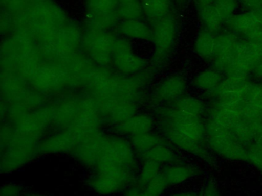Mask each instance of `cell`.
<instances>
[{
    "label": "cell",
    "mask_w": 262,
    "mask_h": 196,
    "mask_svg": "<svg viewBox=\"0 0 262 196\" xmlns=\"http://www.w3.org/2000/svg\"><path fill=\"white\" fill-rule=\"evenodd\" d=\"M113 62L119 71L127 75L138 73L145 66V61L136 55L131 44L122 38H116Z\"/></svg>",
    "instance_id": "cell-7"
},
{
    "label": "cell",
    "mask_w": 262,
    "mask_h": 196,
    "mask_svg": "<svg viewBox=\"0 0 262 196\" xmlns=\"http://www.w3.org/2000/svg\"><path fill=\"white\" fill-rule=\"evenodd\" d=\"M3 8L5 12L13 15H19L27 10L30 6L29 0H1Z\"/></svg>",
    "instance_id": "cell-30"
},
{
    "label": "cell",
    "mask_w": 262,
    "mask_h": 196,
    "mask_svg": "<svg viewBox=\"0 0 262 196\" xmlns=\"http://www.w3.org/2000/svg\"><path fill=\"white\" fill-rule=\"evenodd\" d=\"M244 103L262 111V84H250Z\"/></svg>",
    "instance_id": "cell-27"
},
{
    "label": "cell",
    "mask_w": 262,
    "mask_h": 196,
    "mask_svg": "<svg viewBox=\"0 0 262 196\" xmlns=\"http://www.w3.org/2000/svg\"><path fill=\"white\" fill-rule=\"evenodd\" d=\"M198 173L197 168L191 165H176L167 167L162 173L168 185H176L194 177Z\"/></svg>",
    "instance_id": "cell-19"
},
{
    "label": "cell",
    "mask_w": 262,
    "mask_h": 196,
    "mask_svg": "<svg viewBox=\"0 0 262 196\" xmlns=\"http://www.w3.org/2000/svg\"><path fill=\"white\" fill-rule=\"evenodd\" d=\"M237 6L236 0H215L213 3V6L224 21H226L233 16Z\"/></svg>",
    "instance_id": "cell-28"
},
{
    "label": "cell",
    "mask_w": 262,
    "mask_h": 196,
    "mask_svg": "<svg viewBox=\"0 0 262 196\" xmlns=\"http://www.w3.org/2000/svg\"><path fill=\"white\" fill-rule=\"evenodd\" d=\"M199 15L206 30L215 33L220 30L224 21L221 18L213 5L200 6Z\"/></svg>",
    "instance_id": "cell-22"
},
{
    "label": "cell",
    "mask_w": 262,
    "mask_h": 196,
    "mask_svg": "<svg viewBox=\"0 0 262 196\" xmlns=\"http://www.w3.org/2000/svg\"><path fill=\"white\" fill-rule=\"evenodd\" d=\"M160 173V164L154 161L145 159L141 168L140 173L136 180V186L141 188H145Z\"/></svg>",
    "instance_id": "cell-25"
},
{
    "label": "cell",
    "mask_w": 262,
    "mask_h": 196,
    "mask_svg": "<svg viewBox=\"0 0 262 196\" xmlns=\"http://www.w3.org/2000/svg\"><path fill=\"white\" fill-rule=\"evenodd\" d=\"M214 1H215V0H196L199 7H200V6H210V5H213Z\"/></svg>",
    "instance_id": "cell-36"
},
{
    "label": "cell",
    "mask_w": 262,
    "mask_h": 196,
    "mask_svg": "<svg viewBox=\"0 0 262 196\" xmlns=\"http://www.w3.org/2000/svg\"><path fill=\"white\" fill-rule=\"evenodd\" d=\"M173 108L188 114L201 116L205 110V105L202 101L197 98L185 96L174 101Z\"/></svg>",
    "instance_id": "cell-24"
},
{
    "label": "cell",
    "mask_w": 262,
    "mask_h": 196,
    "mask_svg": "<svg viewBox=\"0 0 262 196\" xmlns=\"http://www.w3.org/2000/svg\"><path fill=\"white\" fill-rule=\"evenodd\" d=\"M242 105L225 104L217 101L211 110L210 120L231 130L242 119Z\"/></svg>",
    "instance_id": "cell-12"
},
{
    "label": "cell",
    "mask_w": 262,
    "mask_h": 196,
    "mask_svg": "<svg viewBox=\"0 0 262 196\" xmlns=\"http://www.w3.org/2000/svg\"><path fill=\"white\" fill-rule=\"evenodd\" d=\"M152 38L156 48V59L159 61L166 56L172 47L176 36L177 24L174 16L167 15L165 18L156 21L153 24Z\"/></svg>",
    "instance_id": "cell-6"
},
{
    "label": "cell",
    "mask_w": 262,
    "mask_h": 196,
    "mask_svg": "<svg viewBox=\"0 0 262 196\" xmlns=\"http://www.w3.org/2000/svg\"><path fill=\"white\" fill-rule=\"evenodd\" d=\"M248 160L262 172V145L258 142H253L248 146Z\"/></svg>",
    "instance_id": "cell-31"
},
{
    "label": "cell",
    "mask_w": 262,
    "mask_h": 196,
    "mask_svg": "<svg viewBox=\"0 0 262 196\" xmlns=\"http://www.w3.org/2000/svg\"><path fill=\"white\" fill-rule=\"evenodd\" d=\"M239 42L240 40L235 33L228 32L217 36V47L214 57V69L228 73L234 64Z\"/></svg>",
    "instance_id": "cell-8"
},
{
    "label": "cell",
    "mask_w": 262,
    "mask_h": 196,
    "mask_svg": "<svg viewBox=\"0 0 262 196\" xmlns=\"http://www.w3.org/2000/svg\"><path fill=\"white\" fill-rule=\"evenodd\" d=\"M225 22L231 30L246 37L257 28L262 27V8L233 15Z\"/></svg>",
    "instance_id": "cell-11"
},
{
    "label": "cell",
    "mask_w": 262,
    "mask_h": 196,
    "mask_svg": "<svg viewBox=\"0 0 262 196\" xmlns=\"http://www.w3.org/2000/svg\"><path fill=\"white\" fill-rule=\"evenodd\" d=\"M162 131L164 136L178 148L196 155L208 162L211 160L209 154L204 148L202 143L198 142L195 139L183 133H179L176 130H169V129H165V130H162Z\"/></svg>",
    "instance_id": "cell-13"
},
{
    "label": "cell",
    "mask_w": 262,
    "mask_h": 196,
    "mask_svg": "<svg viewBox=\"0 0 262 196\" xmlns=\"http://www.w3.org/2000/svg\"><path fill=\"white\" fill-rule=\"evenodd\" d=\"M30 5L35 4V3H41V2L46 1V0H29Z\"/></svg>",
    "instance_id": "cell-39"
},
{
    "label": "cell",
    "mask_w": 262,
    "mask_h": 196,
    "mask_svg": "<svg viewBox=\"0 0 262 196\" xmlns=\"http://www.w3.org/2000/svg\"><path fill=\"white\" fill-rule=\"evenodd\" d=\"M162 142H164V139L160 136L151 131L130 137V143L135 153L142 156V158L153 147Z\"/></svg>",
    "instance_id": "cell-17"
},
{
    "label": "cell",
    "mask_w": 262,
    "mask_h": 196,
    "mask_svg": "<svg viewBox=\"0 0 262 196\" xmlns=\"http://www.w3.org/2000/svg\"><path fill=\"white\" fill-rule=\"evenodd\" d=\"M186 83L179 76H171L162 81L156 90L158 99L163 101H174L185 92Z\"/></svg>",
    "instance_id": "cell-15"
},
{
    "label": "cell",
    "mask_w": 262,
    "mask_h": 196,
    "mask_svg": "<svg viewBox=\"0 0 262 196\" xmlns=\"http://www.w3.org/2000/svg\"><path fill=\"white\" fill-rule=\"evenodd\" d=\"M254 71H255L256 75L262 79V61H260L258 64H257L256 68L254 69Z\"/></svg>",
    "instance_id": "cell-37"
},
{
    "label": "cell",
    "mask_w": 262,
    "mask_h": 196,
    "mask_svg": "<svg viewBox=\"0 0 262 196\" xmlns=\"http://www.w3.org/2000/svg\"><path fill=\"white\" fill-rule=\"evenodd\" d=\"M241 3L245 9L249 11L256 10L261 9L262 0H240Z\"/></svg>",
    "instance_id": "cell-33"
},
{
    "label": "cell",
    "mask_w": 262,
    "mask_h": 196,
    "mask_svg": "<svg viewBox=\"0 0 262 196\" xmlns=\"http://www.w3.org/2000/svg\"><path fill=\"white\" fill-rule=\"evenodd\" d=\"M119 18L122 20L139 19L143 15L141 0L119 3L118 6Z\"/></svg>",
    "instance_id": "cell-26"
},
{
    "label": "cell",
    "mask_w": 262,
    "mask_h": 196,
    "mask_svg": "<svg viewBox=\"0 0 262 196\" xmlns=\"http://www.w3.org/2000/svg\"><path fill=\"white\" fill-rule=\"evenodd\" d=\"M82 37L76 24L67 22L53 36L40 42L42 53L59 61L65 59L76 53L82 43Z\"/></svg>",
    "instance_id": "cell-2"
},
{
    "label": "cell",
    "mask_w": 262,
    "mask_h": 196,
    "mask_svg": "<svg viewBox=\"0 0 262 196\" xmlns=\"http://www.w3.org/2000/svg\"><path fill=\"white\" fill-rule=\"evenodd\" d=\"M174 196H196L195 194H189V193H180Z\"/></svg>",
    "instance_id": "cell-38"
},
{
    "label": "cell",
    "mask_w": 262,
    "mask_h": 196,
    "mask_svg": "<svg viewBox=\"0 0 262 196\" xmlns=\"http://www.w3.org/2000/svg\"><path fill=\"white\" fill-rule=\"evenodd\" d=\"M144 159L154 161L159 164L168 163L177 161L178 156L165 142L153 147L144 156Z\"/></svg>",
    "instance_id": "cell-23"
},
{
    "label": "cell",
    "mask_w": 262,
    "mask_h": 196,
    "mask_svg": "<svg viewBox=\"0 0 262 196\" xmlns=\"http://www.w3.org/2000/svg\"><path fill=\"white\" fill-rule=\"evenodd\" d=\"M160 124L161 130H176L201 143L206 137V127L200 116L188 114L174 108L163 110L161 115Z\"/></svg>",
    "instance_id": "cell-3"
},
{
    "label": "cell",
    "mask_w": 262,
    "mask_h": 196,
    "mask_svg": "<svg viewBox=\"0 0 262 196\" xmlns=\"http://www.w3.org/2000/svg\"><path fill=\"white\" fill-rule=\"evenodd\" d=\"M141 2L144 15L154 22L169 15L171 0H141Z\"/></svg>",
    "instance_id": "cell-18"
},
{
    "label": "cell",
    "mask_w": 262,
    "mask_h": 196,
    "mask_svg": "<svg viewBox=\"0 0 262 196\" xmlns=\"http://www.w3.org/2000/svg\"><path fill=\"white\" fill-rule=\"evenodd\" d=\"M154 120L151 116L145 114L133 115L126 120L116 126L118 133L131 136L148 133L154 127Z\"/></svg>",
    "instance_id": "cell-14"
},
{
    "label": "cell",
    "mask_w": 262,
    "mask_h": 196,
    "mask_svg": "<svg viewBox=\"0 0 262 196\" xmlns=\"http://www.w3.org/2000/svg\"><path fill=\"white\" fill-rule=\"evenodd\" d=\"M125 196H148L143 188H139L138 186L133 187L127 191Z\"/></svg>",
    "instance_id": "cell-35"
},
{
    "label": "cell",
    "mask_w": 262,
    "mask_h": 196,
    "mask_svg": "<svg viewBox=\"0 0 262 196\" xmlns=\"http://www.w3.org/2000/svg\"><path fill=\"white\" fill-rule=\"evenodd\" d=\"M255 142H258V143H260V145H262V139H257V140H256Z\"/></svg>",
    "instance_id": "cell-41"
},
{
    "label": "cell",
    "mask_w": 262,
    "mask_h": 196,
    "mask_svg": "<svg viewBox=\"0 0 262 196\" xmlns=\"http://www.w3.org/2000/svg\"><path fill=\"white\" fill-rule=\"evenodd\" d=\"M136 1V0H119V3H126V2Z\"/></svg>",
    "instance_id": "cell-40"
},
{
    "label": "cell",
    "mask_w": 262,
    "mask_h": 196,
    "mask_svg": "<svg viewBox=\"0 0 262 196\" xmlns=\"http://www.w3.org/2000/svg\"><path fill=\"white\" fill-rule=\"evenodd\" d=\"M119 32L124 36L134 39L151 40L152 30L139 19L122 20L118 26Z\"/></svg>",
    "instance_id": "cell-16"
},
{
    "label": "cell",
    "mask_w": 262,
    "mask_h": 196,
    "mask_svg": "<svg viewBox=\"0 0 262 196\" xmlns=\"http://www.w3.org/2000/svg\"><path fill=\"white\" fill-rule=\"evenodd\" d=\"M81 139L79 135L70 130H64L51 135L39 145V152L45 153H63L73 150Z\"/></svg>",
    "instance_id": "cell-10"
},
{
    "label": "cell",
    "mask_w": 262,
    "mask_h": 196,
    "mask_svg": "<svg viewBox=\"0 0 262 196\" xmlns=\"http://www.w3.org/2000/svg\"><path fill=\"white\" fill-rule=\"evenodd\" d=\"M168 186V184L165 176L162 173H160L143 188V189L148 196H161Z\"/></svg>",
    "instance_id": "cell-29"
},
{
    "label": "cell",
    "mask_w": 262,
    "mask_h": 196,
    "mask_svg": "<svg viewBox=\"0 0 262 196\" xmlns=\"http://www.w3.org/2000/svg\"><path fill=\"white\" fill-rule=\"evenodd\" d=\"M202 196H219V190L215 184L211 181L205 186Z\"/></svg>",
    "instance_id": "cell-34"
},
{
    "label": "cell",
    "mask_w": 262,
    "mask_h": 196,
    "mask_svg": "<svg viewBox=\"0 0 262 196\" xmlns=\"http://www.w3.org/2000/svg\"><path fill=\"white\" fill-rule=\"evenodd\" d=\"M27 81L42 92L54 91L68 84L67 73L60 63L42 62Z\"/></svg>",
    "instance_id": "cell-5"
},
{
    "label": "cell",
    "mask_w": 262,
    "mask_h": 196,
    "mask_svg": "<svg viewBox=\"0 0 262 196\" xmlns=\"http://www.w3.org/2000/svg\"><path fill=\"white\" fill-rule=\"evenodd\" d=\"M116 38L106 30L87 28L82 37V44L92 61L106 66L113 61Z\"/></svg>",
    "instance_id": "cell-4"
},
{
    "label": "cell",
    "mask_w": 262,
    "mask_h": 196,
    "mask_svg": "<svg viewBox=\"0 0 262 196\" xmlns=\"http://www.w3.org/2000/svg\"><path fill=\"white\" fill-rule=\"evenodd\" d=\"M20 187L15 184H6L1 189V196H19Z\"/></svg>",
    "instance_id": "cell-32"
},
{
    "label": "cell",
    "mask_w": 262,
    "mask_h": 196,
    "mask_svg": "<svg viewBox=\"0 0 262 196\" xmlns=\"http://www.w3.org/2000/svg\"><path fill=\"white\" fill-rule=\"evenodd\" d=\"M222 80V72L216 69H208L198 75L193 83L198 88L212 91L220 84Z\"/></svg>",
    "instance_id": "cell-21"
},
{
    "label": "cell",
    "mask_w": 262,
    "mask_h": 196,
    "mask_svg": "<svg viewBox=\"0 0 262 196\" xmlns=\"http://www.w3.org/2000/svg\"><path fill=\"white\" fill-rule=\"evenodd\" d=\"M217 38L215 33L206 29L201 32L194 43V48L198 55L204 58H214L217 47Z\"/></svg>",
    "instance_id": "cell-20"
},
{
    "label": "cell",
    "mask_w": 262,
    "mask_h": 196,
    "mask_svg": "<svg viewBox=\"0 0 262 196\" xmlns=\"http://www.w3.org/2000/svg\"><path fill=\"white\" fill-rule=\"evenodd\" d=\"M260 61L254 45L248 40L240 41L234 64L227 74L228 75L248 77V74L254 70Z\"/></svg>",
    "instance_id": "cell-9"
},
{
    "label": "cell",
    "mask_w": 262,
    "mask_h": 196,
    "mask_svg": "<svg viewBox=\"0 0 262 196\" xmlns=\"http://www.w3.org/2000/svg\"><path fill=\"white\" fill-rule=\"evenodd\" d=\"M205 127L208 143L215 153L229 160H248V150L236 139L231 130L210 119Z\"/></svg>",
    "instance_id": "cell-1"
}]
</instances>
